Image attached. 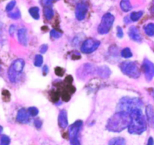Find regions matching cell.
<instances>
[{"label": "cell", "instance_id": "obj_35", "mask_svg": "<svg viewBox=\"0 0 154 145\" xmlns=\"http://www.w3.org/2000/svg\"><path fill=\"white\" fill-rule=\"evenodd\" d=\"M34 125L37 129H41L42 126V121L40 119H35V120H34Z\"/></svg>", "mask_w": 154, "mask_h": 145}, {"label": "cell", "instance_id": "obj_28", "mask_svg": "<svg viewBox=\"0 0 154 145\" xmlns=\"http://www.w3.org/2000/svg\"><path fill=\"white\" fill-rule=\"evenodd\" d=\"M20 11L19 10H17L16 11L14 12H9L8 14V17L10 18H11V19H14V20H17L19 19V18H20Z\"/></svg>", "mask_w": 154, "mask_h": 145}, {"label": "cell", "instance_id": "obj_9", "mask_svg": "<svg viewBox=\"0 0 154 145\" xmlns=\"http://www.w3.org/2000/svg\"><path fill=\"white\" fill-rule=\"evenodd\" d=\"M88 11V5L84 2L78 3L75 9V17L78 20H83L85 19Z\"/></svg>", "mask_w": 154, "mask_h": 145}, {"label": "cell", "instance_id": "obj_3", "mask_svg": "<svg viewBox=\"0 0 154 145\" xmlns=\"http://www.w3.org/2000/svg\"><path fill=\"white\" fill-rule=\"evenodd\" d=\"M143 106V102L138 98L123 97L119 102L117 105V111H126L130 113L132 110L140 108Z\"/></svg>", "mask_w": 154, "mask_h": 145}, {"label": "cell", "instance_id": "obj_43", "mask_svg": "<svg viewBox=\"0 0 154 145\" xmlns=\"http://www.w3.org/2000/svg\"><path fill=\"white\" fill-rule=\"evenodd\" d=\"M2 27H3L2 23V22L0 21V37H1L2 32Z\"/></svg>", "mask_w": 154, "mask_h": 145}, {"label": "cell", "instance_id": "obj_24", "mask_svg": "<svg viewBox=\"0 0 154 145\" xmlns=\"http://www.w3.org/2000/svg\"><path fill=\"white\" fill-rule=\"evenodd\" d=\"M121 57L125 59H129L132 57V53L130 48H126L121 51Z\"/></svg>", "mask_w": 154, "mask_h": 145}, {"label": "cell", "instance_id": "obj_22", "mask_svg": "<svg viewBox=\"0 0 154 145\" xmlns=\"http://www.w3.org/2000/svg\"><path fill=\"white\" fill-rule=\"evenodd\" d=\"M144 32H145L146 35H147L148 36H153L154 35V24L153 23H150L147 24V25L144 26Z\"/></svg>", "mask_w": 154, "mask_h": 145}, {"label": "cell", "instance_id": "obj_26", "mask_svg": "<svg viewBox=\"0 0 154 145\" xmlns=\"http://www.w3.org/2000/svg\"><path fill=\"white\" fill-rule=\"evenodd\" d=\"M27 112H28L29 115L32 116V117H35L38 114V109L35 107H30L27 109Z\"/></svg>", "mask_w": 154, "mask_h": 145}, {"label": "cell", "instance_id": "obj_38", "mask_svg": "<svg viewBox=\"0 0 154 145\" xmlns=\"http://www.w3.org/2000/svg\"><path fill=\"white\" fill-rule=\"evenodd\" d=\"M48 45H42V46L40 47V49H39V51H40V53L41 54H45V53L47 52V51H48Z\"/></svg>", "mask_w": 154, "mask_h": 145}, {"label": "cell", "instance_id": "obj_1", "mask_svg": "<svg viewBox=\"0 0 154 145\" xmlns=\"http://www.w3.org/2000/svg\"><path fill=\"white\" fill-rule=\"evenodd\" d=\"M129 123V113L126 111H117L108 120L106 129L111 132H120L128 128Z\"/></svg>", "mask_w": 154, "mask_h": 145}, {"label": "cell", "instance_id": "obj_42", "mask_svg": "<svg viewBox=\"0 0 154 145\" xmlns=\"http://www.w3.org/2000/svg\"><path fill=\"white\" fill-rule=\"evenodd\" d=\"M147 145H153V139L152 137H150V138L147 141Z\"/></svg>", "mask_w": 154, "mask_h": 145}, {"label": "cell", "instance_id": "obj_8", "mask_svg": "<svg viewBox=\"0 0 154 145\" xmlns=\"http://www.w3.org/2000/svg\"><path fill=\"white\" fill-rule=\"evenodd\" d=\"M142 69L147 81H150L154 76L153 63L148 60H144L142 64Z\"/></svg>", "mask_w": 154, "mask_h": 145}, {"label": "cell", "instance_id": "obj_25", "mask_svg": "<svg viewBox=\"0 0 154 145\" xmlns=\"http://www.w3.org/2000/svg\"><path fill=\"white\" fill-rule=\"evenodd\" d=\"M42 63H43V57L41 54H37L35 57L34 65L36 67H40V66H42Z\"/></svg>", "mask_w": 154, "mask_h": 145}, {"label": "cell", "instance_id": "obj_17", "mask_svg": "<svg viewBox=\"0 0 154 145\" xmlns=\"http://www.w3.org/2000/svg\"><path fill=\"white\" fill-rule=\"evenodd\" d=\"M120 8L124 12L130 11L132 8L130 1L129 0H121V2H120Z\"/></svg>", "mask_w": 154, "mask_h": 145}, {"label": "cell", "instance_id": "obj_15", "mask_svg": "<svg viewBox=\"0 0 154 145\" xmlns=\"http://www.w3.org/2000/svg\"><path fill=\"white\" fill-rule=\"evenodd\" d=\"M97 73L99 76H100L102 78H108L111 75V72L108 66H101L97 69Z\"/></svg>", "mask_w": 154, "mask_h": 145}, {"label": "cell", "instance_id": "obj_45", "mask_svg": "<svg viewBox=\"0 0 154 145\" xmlns=\"http://www.w3.org/2000/svg\"><path fill=\"white\" fill-rule=\"evenodd\" d=\"M0 71H1V67H0Z\"/></svg>", "mask_w": 154, "mask_h": 145}, {"label": "cell", "instance_id": "obj_39", "mask_svg": "<svg viewBox=\"0 0 154 145\" xmlns=\"http://www.w3.org/2000/svg\"><path fill=\"white\" fill-rule=\"evenodd\" d=\"M15 29H16V26L14 25H11L10 26V28H9V33H10L11 35H13L14 34Z\"/></svg>", "mask_w": 154, "mask_h": 145}, {"label": "cell", "instance_id": "obj_10", "mask_svg": "<svg viewBox=\"0 0 154 145\" xmlns=\"http://www.w3.org/2000/svg\"><path fill=\"white\" fill-rule=\"evenodd\" d=\"M129 36L132 40L135 42H141L142 41V37H141L140 32L138 30V27L132 26L129 29Z\"/></svg>", "mask_w": 154, "mask_h": 145}, {"label": "cell", "instance_id": "obj_31", "mask_svg": "<svg viewBox=\"0 0 154 145\" xmlns=\"http://www.w3.org/2000/svg\"><path fill=\"white\" fill-rule=\"evenodd\" d=\"M62 98H63V100L65 102H68V101L70 100L71 99V94L69 93H68L66 90L63 91V93H62Z\"/></svg>", "mask_w": 154, "mask_h": 145}, {"label": "cell", "instance_id": "obj_6", "mask_svg": "<svg viewBox=\"0 0 154 145\" xmlns=\"http://www.w3.org/2000/svg\"><path fill=\"white\" fill-rule=\"evenodd\" d=\"M114 22V16L111 13H106L103 15L101 23L98 27V32L100 35L107 34L110 32Z\"/></svg>", "mask_w": 154, "mask_h": 145}, {"label": "cell", "instance_id": "obj_2", "mask_svg": "<svg viewBox=\"0 0 154 145\" xmlns=\"http://www.w3.org/2000/svg\"><path fill=\"white\" fill-rule=\"evenodd\" d=\"M130 123L128 129L132 135H141L147 129V123L142 111L140 108L134 109L129 113Z\"/></svg>", "mask_w": 154, "mask_h": 145}, {"label": "cell", "instance_id": "obj_16", "mask_svg": "<svg viewBox=\"0 0 154 145\" xmlns=\"http://www.w3.org/2000/svg\"><path fill=\"white\" fill-rule=\"evenodd\" d=\"M146 114H147V120H148L149 123H150V125H153L154 113H153V108L152 105H150L146 108Z\"/></svg>", "mask_w": 154, "mask_h": 145}, {"label": "cell", "instance_id": "obj_13", "mask_svg": "<svg viewBox=\"0 0 154 145\" xmlns=\"http://www.w3.org/2000/svg\"><path fill=\"white\" fill-rule=\"evenodd\" d=\"M24 66H25V62H24V60H22V59H18V60H14L13 62V63H12L10 67L15 72H17V74H20L23 70Z\"/></svg>", "mask_w": 154, "mask_h": 145}, {"label": "cell", "instance_id": "obj_21", "mask_svg": "<svg viewBox=\"0 0 154 145\" xmlns=\"http://www.w3.org/2000/svg\"><path fill=\"white\" fill-rule=\"evenodd\" d=\"M17 75L18 74L17 72H15L11 68L9 67L8 70V79L10 80L11 82H16L17 80Z\"/></svg>", "mask_w": 154, "mask_h": 145}, {"label": "cell", "instance_id": "obj_18", "mask_svg": "<svg viewBox=\"0 0 154 145\" xmlns=\"http://www.w3.org/2000/svg\"><path fill=\"white\" fill-rule=\"evenodd\" d=\"M108 145H126V140L122 137H116L110 140Z\"/></svg>", "mask_w": 154, "mask_h": 145}, {"label": "cell", "instance_id": "obj_19", "mask_svg": "<svg viewBox=\"0 0 154 145\" xmlns=\"http://www.w3.org/2000/svg\"><path fill=\"white\" fill-rule=\"evenodd\" d=\"M44 14H45V18L48 20H51L54 15V12L52 7L51 6H46L44 9Z\"/></svg>", "mask_w": 154, "mask_h": 145}, {"label": "cell", "instance_id": "obj_36", "mask_svg": "<svg viewBox=\"0 0 154 145\" xmlns=\"http://www.w3.org/2000/svg\"><path fill=\"white\" fill-rule=\"evenodd\" d=\"M51 98H52L53 101L54 102H57L59 100V98H60V93L58 92H54L52 93V96H51Z\"/></svg>", "mask_w": 154, "mask_h": 145}, {"label": "cell", "instance_id": "obj_23", "mask_svg": "<svg viewBox=\"0 0 154 145\" xmlns=\"http://www.w3.org/2000/svg\"><path fill=\"white\" fill-rule=\"evenodd\" d=\"M143 14H144V12H143L142 11H134L132 12V13H131L130 17L129 18H130L131 20L133 21V22H136V21H138V20L142 17Z\"/></svg>", "mask_w": 154, "mask_h": 145}, {"label": "cell", "instance_id": "obj_44", "mask_svg": "<svg viewBox=\"0 0 154 145\" xmlns=\"http://www.w3.org/2000/svg\"><path fill=\"white\" fill-rule=\"evenodd\" d=\"M2 131H3V128H2V126H0V134H1L2 132Z\"/></svg>", "mask_w": 154, "mask_h": 145}, {"label": "cell", "instance_id": "obj_11", "mask_svg": "<svg viewBox=\"0 0 154 145\" xmlns=\"http://www.w3.org/2000/svg\"><path fill=\"white\" fill-rule=\"evenodd\" d=\"M17 121L20 123H27L29 122V115L27 110L25 108H21L18 111L17 114Z\"/></svg>", "mask_w": 154, "mask_h": 145}, {"label": "cell", "instance_id": "obj_29", "mask_svg": "<svg viewBox=\"0 0 154 145\" xmlns=\"http://www.w3.org/2000/svg\"><path fill=\"white\" fill-rule=\"evenodd\" d=\"M15 5H16V1H15V0H12V1H11L10 2L8 3V5H6V8H5L6 11L11 12L12 10H13L14 8L15 7Z\"/></svg>", "mask_w": 154, "mask_h": 145}, {"label": "cell", "instance_id": "obj_37", "mask_svg": "<svg viewBox=\"0 0 154 145\" xmlns=\"http://www.w3.org/2000/svg\"><path fill=\"white\" fill-rule=\"evenodd\" d=\"M117 36L118 38H120V39L123 38V31L120 26L117 27Z\"/></svg>", "mask_w": 154, "mask_h": 145}, {"label": "cell", "instance_id": "obj_12", "mask_svg": "<svg viewBox=\"0 0 154 145\" xmlns=\"http://www.w3.org/2000/svg\"><path fill=\"white\" fill-rule=\"evenodd\" d=\"M58 124L61 129H66L68 126V115L66 110L63 109L60 111L58 116Z\"/></svg>", "mask_w": 154, "mask_h": 145}, {"label": "cell", "instance_id": "obj_33", "mask_svg": "<svg viewBox=\"0 0 154 145\" xmlns=\"http://www.w3.org/2000/svg\"><path fill=\"white\" fill-rule=\"evenodd\" d=\"M2 96H3V99H4L5 100L8 101L11 98V93H9L8 90H4L2 91Z\"/></svg>", "mask_w": 154, "mask_h": 145}, {"label": "cell", "instance_id": "obj_14", "mask_svg": "<svg viewBox=\"0 0 154 145\" xmlns=\"http://www.w3.org/2000/svg\"><path fill=\"white\" fill-rule=\"evenodd\" d=\"M18 41L22 45L26 46L28 43V35H27V29L25 28L20 29L17 32Z\"/></svg>", "mask_w": 154, "mask_h": 145}, {"label": "cell", "instance_id": "obj_30", "mask_svg": "<svg viewBox=\"0 0 154 145\" xmlns=\"http://www.w3.org/2000/svg\"><path fill=\"white\" fill-rule=\"evenodd\" d=\"M62 36V33L60 32L59 31L56 29H52L51 31V37L54 38V39H60Z\"/></svg>", "mask_w": 154, "mask_h": 145}, {"label": "cell", "instance_id": "obj_40", "mask_svg": "<svg viewBox=\"0 0 154 145\" xmlns=\"http://www.w3.org/2000/svg\"><path fill=\"white\" fill-rule=\"evenodd\" d=\"M72 81H73V79H72V76H67V77H66V82L68 84H72Z\"/></svg>", "mask_w": 154, "mask_h": 145}, {"label": "cell", "instance_id": "obj_5", "mask_svg": "<svg viewBox=\"0 0 154 145\" xmlns=\"http://www.w3.org/2000/svg\"><path fill=\"white\" fill-rule=\"evenodd\" d=\"M83 126L82 120H77L72 124L69 129V138L71 145H81L78 138V135Z\"/></svg>", "mask_w": 154, "mask_h": 145}, {"label": "cell", "instance_id": "obj_27", "mask_svg": "<svg viewBox=\"0 0 154 145\" xmlns=\"http://www.w3.org/2000/svg\"><path fill=\"white\" fill-rule=\"evenodd\" d=\"M11 143V138L8 135H2L0 139V145H9Z\"/></svg>", "mask_w": 154, "mask_h": 145}, {"label": "cell", "instance_id": "obj_41", "mask_svg": "<svg viewBox=\"0 0 154 145\" xmlns=\"http://www.w3.org/2000/svg\"><path fill=\"white\" fill-rule=\"evenodd\" d=\"M43 75H48V71H49V69H48V67L47 66H44V68H43Z\"/></svg>", "mask_w": 154, "mask_h": 145}, {"label": "cell", "instance_id": "obj_7", "mask_svg": "<svg viewBox=\"0 0 154 145\" xmlns=\"http://www.w3.org/2000/svg\"><path fill=\"white\" fill-rule=\"evenodd\" d=\"M99 45H100V42L99 40L90 38V39L84 41V43L81 45V51L83 54H91V53L94 52L96 50H97Z\"/></svg>", "mask_w": 154, "mask_h": 145}, {"label": "cell", "instance_id": "obj_4", "mask_svg": "<svg viewBox=\"0 0 154 145\" xmlns=\"http://www.w3.org/2000/svg\"><path fill=\"white\" fill-rule=\"evenodd\" d=\"M120 67L122 72L131 78H138L141 75V71L135 62H123L120 64Z\"/></svg>", "mask_w": 154, "mask_h": 145}, {"label": "cell", "instance_id": "obj_34", "mask_svg": "<svg viewBox=\"0 0 154 145\" xmlns=\"http://www.w3.org/2000/svg\"><path fill=\"white\" fill-rule=\"evenodd\" d=\"M57 1H58V0H42V3L46 7V6H51L53 5V3H54Z\"/></svg>", "mask_w": 154, "mask_h": 145}, {"label": "cell", "instance_id": "obj_20", "mask_svg": "<svg viewBox=\"0 0 154 145\" xmlns=\"http://www.w3.org/2000/svg\"><path fill=\"white\" fill-rule=\"evenodd\" d=\"M39 11H40V9H39L38 7H32L30 8L29 10V12L30 15L32 16V17L35 20H38L39 17H40V14H39Z\"/></svg>", "mask_w": 154, "mask_h": 145}, {"label": "cell", "instance_id": "obj_32", "mask_svg": "<svg viewBox=\"0 0 154 145\" xmlns=\"http://www.w3.org/2000/svg\"><path fill=\"white\" fill-rule=\"evenodd\" d=\"M65 73V71L63 68L61 67H57L55 69V74L59 77H63Z\"/></svg>", "mask_w": 154, "mask_h": 145}]
</instances>
